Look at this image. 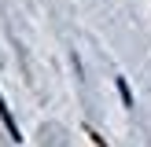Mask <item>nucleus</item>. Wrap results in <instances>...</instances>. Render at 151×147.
Instances as JSON below:
<instances>
[{
	"instance_id": "nucleus-1",
	"label": "nucleus",
	"mask_w": 151,
	"mask_h": 147,
	"mask_svg": "<svg viewBox=\"0 0 151 147\" xmlns=\"http://www.w3.org/2000/svg\"><path fill=\"white\" fill-rule=\"evenodd\" d=\"M0 118H4V125H7V132H11V136L19 140V125H15V118H11V110H7V103H4V96H0Z\"/></svg>"
},
{
	"instance_id": "nucleus-2",
	"label": "nucleus",
	"mask_w": 151,
	"mask_h": 147,
	"mask_svg": "<svg viewBox=\"0 0 151 147\" xmlns=\"http://www.w3.org/2000/svg\"><path fill=\"white\" fill-rule=\"evenodd\" d=\"M118 92H122V103H125V107H133V92H129V85H125V77H118Z\"/></svg>"
}]
</instances>
